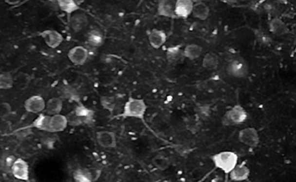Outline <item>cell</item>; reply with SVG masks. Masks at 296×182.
Here are the masks:
<instances>
[{
	"label": "cell",
	"mask_w": 296,
	"mask_h": 182,
	"mask_svg": "<svg viewBox=\"0 0 296 182\" xmlns=\"http://www.w3.org/2000/svg\"><path fill=\"white\" fill-rule=\"evenodd\" d=\"M96 139L97 143L102 148L111 149L116 148L117 145V136L112 131H98L96 132Z\"/></svg>",
	"instance_id": "cell-7"
},
{
	"label": "cell",
	"mask_w": 296,
	"mask_h": 182,
	"mask_svg": "<svg viewBox=\"0 0 296 182\" xmlns=\"http://www.w3.org/2000/svg\"><path fill=\"white\" fill-rule=\"evenodd\" d=\"M40 36L43 38L46 45L52 49L57 48L63 41V35L56 30H45L40 33Z\"/></svg>",
	"instance_id": "cell-10"
},
{
	"label": "cell",
	"mask_w": 296,
	"mask_h": 182,
	"mask_svg": "<svg viewBox=\"0 0 296 182\" xmlns=\"http://www.w3.org/2000/svg\"><path fill=\"white\" fill-rule=\"evenodd\" d=\"M269 31L276 36H281L288 34L289 29L287 24L279 17L271 19L269 23Z\"/></svg>",
	"instance_id": "cell-19"
},
{
	"label": "cell",
	"mask_w": 296,
	"mask_h": 182,
	"mask_svg": "<svg viewBox=\"0 0 296 182\" xmlns=\"http://www.w3.org/2000/svg\"><path fill=\"white\" fill-rule=\"evenodd\" d=\"M12 176L20 181L28 182L30 178L29 164L22 158H17L12 169Z\"/></svg>",
	"instance_id": "cell-9"
},
{
	"label": "cell",
	"mask_w": 296,
	"mask_h": 182,
	"mask_svg": "<svg viewBox=\"0 0 296 182\" xmlns=\"http://www.w3.org/2000/svg\"><path fill=\"white\" fill-rule=\"evenodd\" d=\"M63 99L59 97H53L46 102L45 109L49 116L59 115L62 111Z\"/></svg>",
	"instance_id": "cell-22"
},
{
	"label": "cell",
	"mask_w": 296,
	"mask_h": 182,
	"mask_svg": "<svg viewBox=\"0 0 296 182\" xmlns=\"http://www.w3.org/2000/svg\"><path fill=\"white\" fill-rule=\"evenodd\" d=\"M250 175L251 170L245 164H238L229 174L230 180L235 182L246 181L249 178Z\"/></svg>",
	"instance_id": "cell-15"
},
{
	"label": "cell",
	"mask_w": 296,
	"mask_h": 182,
	"mask_svg": "<svg viewBox=\"0 0 296 182\" xmlns=\"http://www.w3.org/2000/svg\"><path fill=\"white\" fill-rule=\"evenodd\" d=\"M239 140L242 144L251 149L257 148L260 144L258 131L254 127L244 128L240 131Z\"/></svg>",
	"instance_id": "cell-5"
},
{
	"label": "cell",
	"mask_w": 296,
	"mask_h": 182,
	"mask_svg": "<svg viewBox=\"0 0 296 182\" xmlns=\"http://www.w3.org/2000/svg\"><path fill=\"white\" fill-rule=\"evenodd\" d=\"M89 57V51L83 46L72 47L68 52L69 60L76 66H82L85 64Z\"/></svg>",
	"instance_id": "cell-8"
},
{
	"label": "cell",
	"mask_w": 296,
	"mask_h": 182,
	"mask_svg": "<svg viewBox=\"0 0 296 182\" xmlns=\"http://www.w3.org/2000/svg\"><path fill=\"white\" fill-rule=\"evenodd\" d=\"M166 57L168 64H176L185 58L181 47L176 45L168 47L166 52Z\"/></svg>",
	"instance_id": "cell-25"
},
{
	"label": "cell",
	"mask_w": 296,
	"mask_h": 182,
	"mask_svg": "<svg viewBox=\"0 0 296 182\" xmlns=\"http://www.w3.org/2000/svg\"><path fill=\"white\" fill-rule=\"evenodd\" d=\"M57 3L60 10L68 15H73L80 8L77 1L74 0H58Z\"/></svg>",
	"instance_id": "cell-28"
},
{
	"label": "cell",
	"mask_w": 296,
	"mask_h": 182,
	"mask_svg": "<svg viewBox=\"0 0 296 182\" xmlns=\"http://www.w3.org/2000/svg\"><path fill=\"white\" fill-rule=\"evenodd\" d=\"M1 64V56L0 55V65Z\"/></svg>",
	"instance_id": "cell-37"
},
{
	"label": "cell",
	"mask_w": 296,
	"mask_h": 182,
	"mask_svg": "<svg viewBox=\"0 0 296 182\" xmlns=\"http://www.w3.org/2000/svg\"><path fill=\"white\" fill-rule=\"evenodd\" d=\"M87 42L91 46L98 48V47L103 46L105 43V37H104L103 33L98 30H92L88 33Z\"/></svg>",
	"instance_id": "cell-27"
},
{
	"label": "cell",
	"mask_w": 296,
	"mask_h": 182,
	"mask_svg": "<svg viewBox=\"0 0 296 182\" xmlns=\"http://www.w3.org/2000/svg\"><path fill=\"white\" fill-rule=\"evenodd\" d=\"M101 175V171L95 168H77L74 171L73 178L75 182H95Z\"/></svg>",
	"instance_id": "cell-6"
},
{
	"label": "cell",
	"mask_w": 296,
	"mask_h": 182,
	"mask_svg": "<svg viewBox=\"0 0 296 182\" xmlns=\"http://www.w3.org/2000/svg\"><path fill=\"white\" fill-rule=\"evenodd\" d=\"M75 115L82 120L83 124L91 125L94 122V112L84 105L80 104L74 110Z\"/></svg>",
	"instance_id": "cell-18"
},
{
	"label": "cell",
	"mask_w": 296,
	"mask_h": 182,
	"mask_svg": "<svg viewBox=\"0 0 296 182\" xmlns=\"http://www.w3.org/2000/svg\"><path fill=\"white\" fill-rule=\"evenodd\" d=\"M174 6L175 1L161 0L158 1L157 6V15L168 18L177 19V17L174 12Z\"/></svg>",
	"instance_id": "cell-13"
},
{
	"label": "cell",
	"mask_w": 296,
	"mask_h": 182,
	"mask_svg": "<svg viewBox=\"0 0 296 182\" xmlns=\"http://www.w3.org/2000/svg\"><path fill=\"white\" fill-rule=\"evenodd\" d=\"M66 116L67 120H68V125L71 126V127H79V126L83 124L82 120L75 115L74 110L71 113L68 114V115Z\"/></svg>",
	"instance_id": "cell-34"
},
{
	"label": "cell",
	"mask_w": 296,
	"mask_h": 182,
	"mask_svg": "<svg viewBox=\"0 0 296 182\" xmlns=\"http://www.w3.org/2000/svg\"><path fill=\"white\" fill-rule=\"evenodd\" d=\"M147 110L148 106L144 99L130 97L124 105L121 116L142 120L145 117Z\"/></svg>",
	"instance_id": "cell-2"
},
{
	"label": "cell",
	"mask_w": 296,
	"mask_h": 182,
	"mask_svg": "<svg viewBox=\"0 0 296 182\" xmlns=\"http://www.w3.org/2000/svg\"><path fill=\"white\" fill-rule=\"evenodd\" d=\"M220 65V59L216 52H208L202 60V66L208 71H214L218 69Z\"/></svg>",
	"instance_id": "cell-21"
},
{
	"label": "cell",
	"mask_w": 296,
	"mask_h": 182,
	"mask_svg": "<svg viewBox=\"0 0 296 182\" xmlns=\"http://www.w3.org/2000/svg\"><path fill=\"white\" fill-rule=\"evenodd\" d=\"M226 72L231 78L244 79L249 74V66L242 58L232 59L226 66Z\"/></svg>",
	"instance_id": "cell-4"
},
{
	"label": "cell",
	"mask_w": 296,
	"mask_h": 182,
	"mask_svg": "<svg viewBox=\"0 0 296 182\" xmlns=\"http://www.w3.org/2000/svg\"><path fill=\"white\" fill-rule=\"evenodd\" d=\"M24 106L28 113L39 114L45 109L46 101L42 96H32L24 101Z\"/></svg>",
	"instance_id": "cell-11"
},
{
	"label": "cell",
	"mask_w": 296,
	"mask_h": 182,
	"mask_svg": "<svg viewBox=\"0 0 296 182\" xmlns=\"http://www.w3.org/2000/svg\"><path fill=\"white\" fill-rule=\"evenodd\" d=\"M12 113V106L8 102L0 103V117L8 116Z\"/></svg>",
	"instance_id": "cell-35"
},
{
	"label": "cell",
	"mask_w": 296,
	"mask_h": 182,
	"mask_svg": "<svg viewBox=\"0 0 296 182\" xmlns=\"http://www.w3.org/2000/svg\"><path fill=\"white\" fill-rule=\"evenodd\" d=\"M59 95L60 99H62L79 101L80 99L76 89L70 85H63L60 87Z\"/></svg>",
	"instance_id": "cell-24"
},
{
	"label": "cell",
	"mask_w": 296,
	"mask_h": 182,
	"mask_svg": "<svg viewBox=\"0 0 296 182\" xmlns=\"http://www.w3.org/2000/svg\"><path fill=\"white\" fill-rule=\"evenodd\" d=\"M211 159L215 167L224 174H229L237 165L239 156L235 152L223 150L213 155Z\"/></svg>",
	"instance_id": "cell-1"
},
{
	"label": "cell",
	"mask_w": 296,
	"mask_h": 182,
	"mask_svg": "<svg viewBox=\"0 0 296 182\" xmlns=\"http://www.w3.org/2000/svg\"><path fill=\"white\" fill-rule=\"evenodd\" d=\"M15 155L10 153H4L0 156V169L4 174H11L12 169L17 160Z\"/></svg>",
	"instance_id": "cell-23"
},
{
	"label": "cell",
	"mask_w": 296,
	"mask_h": 182,
	"mask_svg": "<svg viewBox=\"0 0 296 182\" xmlns=\"http://www.w3.org/2000/svg\"><path fill=\"white\" fill-rule=\"evenodd\" d=\"M210 15V8L205 2L202 1L194 3L192 15L195 18L204 21L207 20Z\"/></svg>",
	"instance_id": "cell-20"
},
{
	"label": "cell",
	"mask_w": 296,
	"mask_h": 182,
	"mask_svg": "<svg viewBox=\"0 0 296 182\" xmlns=\"http://www.w3.org/2000/svg\"><path fill=\"white\" fill-rule=\"evenodd\" d=\"M14 84H15V80L11 73L9 72L0 73V90H10L14 86Z\"/></svg>",
	"instance_id": "cell-30"
},
{
	"label": "cell",
	"mask_w": 296,
	"mask_h": 182,
	"mask_svg": "<svg viewBox=\"0 0 296 182\" xmlns=\"http://www.w3.org/2000/svg\"><path fill=\"white\" fill-rule=\"evenodd\" d=\"M152 164L158 170L166 171L170 167V162L165 157L157 156L152 159Z\"/></svg>",
	"instance_id": "cell-31"
},
{
	"label": "cell",
	"mask_w": 296,
	"mask_h": 182,
	"mask_svg": "<svg viewBox=\"0 0 296 182\" xmlns=\"http://www.w3.org/2000/svg\"><path fill=\"white\" fill-rule=\"evenodd\" d=\"M50 118L51 116H49V115L41 114L36 119H35L32 125H33V127L35 128L37 130L45 131V132H49Z\"/></svg>",
	"instance_id": "cell-29"
},
{
	"label": "cell",
	"mask_w": 296,
	"mask_h": 182,
	"mask_svg": "<svg viewBox=\"0 0 296 182\" xmlns=\"http://www.w3.org/2000/svg\"><path fill=\"white\" fill-rule=\"evenodd\" d=\"M183 50L185 58L193 61L200 58L204 52V49L200 45L192 43L186 45Z\"/></svg>",
	"instance_id": "cell-26"
},
{
	"label": "cell",
	"mask_w": 296,
	"mask_h": 182,
	"mask_svg": "<svg viewBox=\"0 0 296 182\" xmlns=\"http://www.w3.org/2000/svg\"><path fill=\"white\" fill-rule=\"evenodd\" d=\"M167 39H168V37H167L166 33L163 30L152 29L148 35L149 43L155 50H159L160 48L163 47Z\"/></svg>",
	"instance_id": "cell-14"
},
{
	"label": "cell",
	"mask_w": 296,
	"mask_h": 182,
	"mask_svg": "<svg viewBox=\"0 0 296 182\" xmlns=\"http://www.w3.org/2000/svg\"><path fill=\"white\" fill-rule=\"evenodd\" d=\"M7 3H10V4H13V3H15V5H17V3H20V1H6Z\"/></svg>",
	"instance_id": "cell-36"
},
{
	"label": "cell",
	"mask_w": 296,
	"mask_h": 182,
	"mask_svg": "<svg viewBox=\"0 0 296 182\" xmlns=\"http://www.w3.org/2000/svg\"><path fill=\"white\" fill-rule=\"evenodd\" d=\"M115 99L112 96H102L100 98V104L103 106L104 109L107 110L112 113L116 108Z\"/></svg>",
	"instance_id": "cell-32"
},
{
	"label": "cell",
	"mask_w": 296,
	"mask_h": 182,
	"mask_svg": "<svg viewBox=\"0 0 296 182\" xmlns=\"http://www.w3.org/2000/svg\"><path fill=\"white\" fill-rule=\"evenodd\" d=\"M68 126V120L65 115L59 114V115L51 116L49 132H63L66 130Z\"/></svg>",
	"instance_id": "cell-17"
},
{
	"label": "cell",
	"mask_w": 296,
	"mask_h": 182,
	"mask_svg": "<svg viewBox=\"0 0 296 182\" xmlns=\"http://www.w3.org/2000/svg\"><path fill=\"white\" fill-rule=\"evenodd\" d=\"M248 118V113L242 105L236 104L225 112L222 118V124L225 127L241 125Z\"/></svg>",
	"instance_id": "cell-3"
},
{
	"label": "cell",
	"mask_w": 296,
	"mask_h": 182,
	"mask_svg": "<svg viewBox=\"0 0 296 182\" xmlns=\"http://www.w3.org/2000/svg\"><path fill=\"white\" fill-rule=\"evenodd\" d=\"M255 38H256L257 41L259 43L261 44L262 45H269L272 43V38L269 36L267 33H265V31H262V30L257 29L255 30Z\"/></svg>",
	"instance_id": "cell-33"
},
{
	"label": "cell",
	"mask_w": 296,
	"mask_h": 182,
	"mask_svg": "<svg viewBox=\"0 0 296 182\" xmlns=\"http://www.w3.org/2000/svg\"><path fill=\"white\" fill-rule=\"evenodd\" d=\"M194 2L191 0L175 1L174 12L177 18L186 19L192 15Z\"/></svg>",
	"instance_id": "cell-12"
},
{
	"label": "cell",
	"mask_w": 296,
	"mask_h": 182,
	"mask_svg": "<svg viewBox=\"0 0 296 182\" xmlns=\"http://www.w3.org/2000/svg\"><path fill=\"white\" fill-rule=\"evenodd\" d=\"M89 24V19L85 14L74 13L70 17V27L75 33L84 31Z\"/></svg>",
	"instance_id": "cell-16"
}]
</instances>
